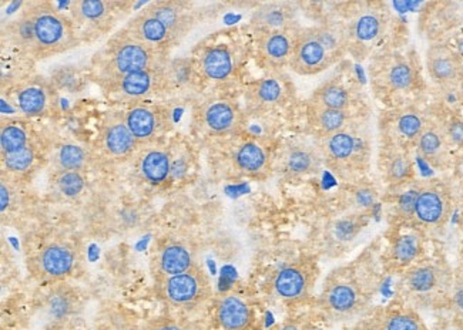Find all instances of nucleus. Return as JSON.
Wrapping results in <instances>:
<instances>
[{
    "instance_id": "obj_10",
    "label": "nucleus",
    "mask_w": 463,
    "mask_h": 330,
    "mask_svg": "<svg viewBox=\"0 0 463 330\" xmlns=\"http://www.w3.org/2000/svg\"><path fill=\"white\" fill-rule=\"evenodd\" d=\"M150 260L156 282L183 274L195 265L192 245L188 240L177 237H165L158 240L151 250Z\"/></svg>"
},
{
    "instance_id": "obj_12",
    "label": "nucleus",
    "mask_w": 463,
    "mask_h": 330,
    "mask_svg": "<svg viewBox=\"0 0 463 330\" xmlns=\"http://www.w3.org/2000/svg\"><path fill=\"white\" fill-rule=\"evenodd\" d=\"M76 265V250L68 240H51L37 250L29 268L42 279L59 280L69 277Z\"/></svg>"
},
{
    "instance_id": "obj_1",
    "label": "nucleus",
    "mask_w": 463,
    "mask_h": 330,
    "mask_svg": "<svg viewBox=\"0 0 463 330\" xmlns=\"http://www.w3.org/2000/svg\"><path fill=\"white\" fill-rule=\"evenodd\" d=\"M378 289V272L373 259L361 255L335 268L326 277L319 304L334 319H353L365 312Z\"/></svg>"
},
{
    "instance_id": "obj_24",
    "label": "nucleus",
    "mask_w": 463,
    "mask_h": 330,
    "mask_svg": "<svg viewBox=\"0 0 463 330\" xmlns=\"http://www.w3.org/2000/svg\"><path fill=\"white\" fill-rule=\"evenodd\" d=\"M74 24L81 29L105 32L111 26V19L116 12V4L105 0H78L71 4Z\"/></svg>"
},
{
    "instance_id": "obj_11",
    "label": "nucleus",
    "mask_w": 463,
    "mask_h": 330,
    "mask_svg": "<svg viewBox=\"0 0 463 330\" xmlns=\"http://www.w3.org/2000/svg\"><path fill=\"white\" fill-rule=\"evenodd\" d=\"M373 83L376 81L383 89L393 93L412 90L420 80L415 57L405 53L385 54L373 67Z\"/></svg>"
},
{
    "instance_id": "obj_26",
    "label": "nucleus",
    "mask_w": 463,
    "mask_h": 330,
    "mask_svg": "<svg viewBox=\"0 0 463 330\" xmlns=\"http://www.w3.org/2000/svg\"><path fill=\"white\" fill-rule=\"evenodd\" d=\"M125 31L143 43L150 44L160 51L165 52V49L175 42L167 27L158 21L157 17L153 16L147 9L133 17Z\"/></svg>"
},
{
    "instance_id": "obj_38",
    "label": "nucleus",
    "mask_w": 463,
    "mask_h": 330,
    "mask_svg": "<svg viewBox=\"0 0 463 330\" xmlns=\"http://www.w3.org/2000/svg\"><path fill=\"white\" fill-rule=\"evenodd\" d=\"M90 154L80 144L64 143L56 150L53 164L56 170L84 171L90 165Z\"/></svg>"
},
{
    "instance_id": "obj_29",
    "label": "nucleus",
    "mask_w": 463,
    "mask_h": 330,
    "mask_svg": "<svg viewBox=\"0 0 463 330\" xmlns=\"http://www.w3.org/2000/svg\"><path fill=\"white\" fill-rule=\"evenodd\" d=\"M215 319L224 330H247L251 327V307L239 295H224L215 306Z\"/></svg>"
},
{
    "instance_id": "obj_35",
    "label": "nucleus",
    "mask_w": 463,
    "mask_h": 330,
    "mask_svg": "<svg viewBox=\"0 0 463 330\" xmlns=\"http://www.w3.org/2000/svg\"><path fill=\"white\" fill-rule=\"evenodd\" d=\"M308 123L319 137L323 138L348 127L353 123V118L351 111L333 110L309 104Z\"/></svg>"
},
{
    "instance_id": "obj_48",
    "label": "nucleus",
    "mask_w": 463,
    "mask_h": 330,
    "mask_svg": "<svg viewBox=\"0 0 463 330\" xmlns=\"http://www.w3.org/2000/svg\"><path fill=\"white\" fill-rule=\"evenodd\" d=\"M64 294L53 295L49 299V307L53 310V314H66L71 310V300L69 297H63Z\"/></svg>"
},
{
    "instance_id": "obj_19",
    "label": "nucleus",
    "mask_w": 463,
    "mask_h": 330,
    "mask_svg": "<svg viewBox=\"0 0 463 330\" xmlns=\"http://www.w3.org/2000/svg\"><path fill=\"white\" fill-rule=\"evenodd\" d=\"M405 225L408 228L392 240L386 254V269L392 272H405L417 264L422 255L425 234L412 225Z\"/></svg>"
},
{
    "instance_id": "obj_40",
    "label": "nucleus",
    "mask_w": 463,
    "mask_h": 330,
    "mask_svg": "<svg viewBox=\"0 0 463 330\" xmlns=\"http://www.w3.org/2000/svg\"><path fill=\"white\" fill-rule=\"evenodd\" d=\"M29 144V136L21 124H6L0 131L2 156H12L24 150Z\"/></svg>"
},
{
    "instance_id": "obj_2",
    "label": "nucleus",
    "mask_w": 463,
    "mask_h": 330,
    "mask_svg": "<svg viewBox=\"0 0 463 330\" xmlns=\"http://www.w3.org/2000/svg\"><path fill=\"white\" fill-rule=\"evenodd\" d=\"M319 154L329 170L354 183L368 171L373 154L371 134L364 124L353 123L338 133L321 138Z\"/></svg>"
},
{
    "instance_id": "obj_20",
    "label": "nucleus",
    "mask_w": 463,
    "mask_h": 330,
    "mask_svg": "<svg viewBox=\"0 0 463 330\" xmlns=\"http://www.w3.org/2000/svg\"><path fill=\"white\" fill-rule=\"evenodd\" d=\"M99 143L101 151L113 160L128 158L138 146L133 134L128 130L125 116L118 114L110 116L101 126Z\"/></svg>"
},
{
    "instance_id": "obj_36",
    "label": "nucleus",
    "mask_w": 463,
    "mask_h": 330,
    "mask_svg": "<svg viewBox=\"0 0 463 330\" xmlns=\"http://www.w3.org/2000/svg\"><path fill=\"white\" fill-rule=\"evenodd\" d=\"M51 90L42 81H29L16 91V106L24 116L36 118L51 106Z\"/></svg>"
},
{
    "instance_id": "obj_8",
    "label": "nucleus",
    "mask_w": 463,
    "mask_h": 330,
    "mask_svg": "<svg viewBox=\"0 0 463 330\" xmlns=\"http://www.w3.org/2000/svg\"><path fill=\"white\" fill-rule=\"evenodd\" d=\"M157 292L163 302L177 309H195L212 297V282L200 265L175 277L157 280Z\"/></svg>"
},
{
    "instance_id": "obj_15",
    "label": "nucleus",
    "mask_w": 463,
    "mask_h": 330,
    "mask_svg": "<svg viewBox=\"0 0 463 330\" xmlns=\"http://www.w3.org/2000/svg\"><path fill=\"white\" fill-rule=\"evenodd\" d=\"M299 31L301 29L297 27L291 31L260 34L257 44L260 63L269 69L272 73H279V71L289 66Z\"/></svg>"
},
{
    "instance_id": "obj_25",
    "label": "nucleus",
    "mask_w": 463,
    "mask_h": 330,
    "mask_svg": "<svg viewBox=\"0 0 463 330\" xmlns=\"http://www.w3.org/2000/svg\"><path fill=\"white\" fill-rule=\"evenodd\" d=\"M296 22V9L284 2L262 5L251 17V26L260 34L297 29Z\"/></svg>"
},
{
    "instance_id": "obj_45",
    "label": "nucleus",
    "mask_w": 463,
    "mask_h": 330,
    "mask_svg": "<svg viewBox=\"0 0 463 330\" xmlns=\"http://www.w3.org/2000/svg\"><path fill=\"white\" fill-rule=\"evenodd\" d=\"M376 197H378L376 190H373L370 185L361 184L358 187L354 188L353 201L355 203V207L361 210V212L366 213V211L371 210L375 205Z\"/></svg>"
},
{
    "instance_id": "obj_5",
    "label": "nucleus",
    "mask_w": 463,
    "mask_h": 330,
    "mask_svg": "<svg viewBox=\"0 0 463 330\" xmlns=\"http://www.w3.org/2000/svg\"><path fill=\"white\" fill-rule=\"evenodd\" d=\"M31 16L34 33V54L52 56L63 53L78 44V33L73 22L52 4H36L26 11Z\"/></svg>"
},
{
    "instance_id": "obj_14",
    "label": "nucleus",
    "mask_w": 463,
    "mask_h": 330,
    "mask_svg": "<svg viewBox=\"0 0 463 330\" xmlns=\"http://www.w3.org/2000/svg\"><path fill=\"white\" fill-rule=\"evenodd\" d=\"M165 83V66H156L147 71H136L118 80L105 84L106 91L126 99V100H143L162 90Z\"/></svg>"
},
{
    "instance_id": "obj_33",
    "label": "nucleus",
    "mask_w": 463,
    "mask_h": 330,
    "mask_svg": "<svg viewBox=\"0 0 463 330\" xmlns=\"http://www.w3.org/2000/svg\"><path fill=\"white\" fill-rule=\"evenodd\" d=\"M137 171L150 185H162L172 173V157L163 148H148L138 157Z\"/></svg>"
},
{
    "instance_id": "obj_28",
    "label": "nucleus",
    "mask_w": 463,
    "mask_h": 330,
    "mask_svg": "<svg viewBox=\"0 0 463 330\" xmlns=\"http://www.w3.org/2000/svg\"><path fill=\"white\" fill-rule=\"evenodd\" d=\"M153 16L162 22L175 41L184 36L192 27V14L187 4L178 0H160L146 7Z\"/></svg>"
},
{
    "instance_id": "obj_23",
    "label": "nucleus",
    "mask_w": 463,
    "mask_h": 330,
    "mask_svg": "<svg viewBox=\"0 0 463 330\" xmlns=\"http://www.w3.org/2000/svg\"><path fill=\"white\" fill-rule=\"evenodd\" d=\"M415 147L420 157L430 164L432 167L440 168L447 165L452 146L443 124L430 120L415 143Z\"/></svg>"
},
{
    "instance_id": "obj_51",
    "label": "nucleus",
    "mask_w": 463,
    "mask_h": 330,
    "mask_svg": "<svg viewBox=\"0 0 463 330\" xmlns=\"http://www.w3.org/2000/svg\"><path fill=\"white\" fill-rule=\"evenodd\" d=\"M272 330H306V327H304V325L299 324V322H286V324L279 325V326Z\"/></svg>"
},
{
    "instance_id": "obj_37",
    "label": "nucleus",
    "mask_w": 463,
    "mask_h": 330,
    "mask_svg": "<svg viewBox=\"0 0 463 330\" xmlns=\"http://www.w3.org/2000/svg\"><path fill=\"white\" fill-rule=\"evenodd\" d=\"M309 104L314 106L326 107L333 110L351 111L353 108V94L348 87L339 81H328L314 91Z\"/></svg>"
},
{
    "instance_id": "obj_39",
    "label": "nucleus",
    "mask_w": 463,
    "mask_h": 330,
    "mask_svg": "<svg viewBox=\"0 0 463 330\" xmlns=\"http://www.w3.org/2000/svg\"><path fill=\"white\" fill-rule=\"evenodd\" d=\"M53 190L63 198H76L86 188V177L80 171L56 170L52 178Z\"/></svg>"
},
{
    "instance_id": "obj_31",
    "label": "nucleus",
    "mask_w": 463,
    "mask_h": 330,
    "mask_svg": "<svg viewBox=\"0 0 463 330\" xmlns=\"http://www.w3.org/2000/svg\"><path fill=\"white\" fill-rule=\"evenodd\" d=\"M370 330H428V327L413 307L391 306L373 317Z\"/></svg>"
},
{
    "instance_id": "obj_30",
    "label": "nucleus",
    "mask_w": 463,
    "mask_h": 330,
    "mask_svg": "<svg viewBox=\"0 0 463 330\" xmlns=\"http://www.w3.org/2000/svg\"><path fill=\"white\" fill-rule=\"evenodd\" d=\"M234 164L237 170L251 178H264L269 173V156L259 141L249 140L235 150Z\"/></svg>"
},
{
    "instance_id": "obj_47",
    "label": "nucleus",
    "mask_w": 463,
    "mask_h": 330,
    "mask_svg": "<svg viewBox=\"0 0 463 330\" xmlns=\"http://www.w3.org/2000/svg\"><path fill=\"white\" fill-rule=\"evenodd\" d=\"M443 127L447 131V136L452 147L453 146L463 144V121L452 120L447 126L443 124Z\"/></svg>"
},
{
    "instance_id": "obj_44",
    "label": "nucleus",
    "mask_w": 463,
    "mask_h": 330,
    "mask_svg": "<svg viewBox=\"0 0 463 330\" xmlns=\"http://www.w3.org/2000/svg\"><path fill=\"white\" fill-rule=\"evenodd\" d=\"M12 33L19 46L29 47L32 53H34L33 24H32L31 16L27 12L22 14L21 19L14 22Z\"/></svg>"
},
{
    "instance_id": "obj_46",
    "label": "nucleus",
    "mask_w": 463,
    "mask_h": 330,
    "mask_svg": "<svg viewBox=\"0 0 463 330\" xmlns=\"http://www.w3.org/2000/svg\"><path fill=\"white\" fill-rule=\"evenodd\" d=\"M448 307L452 310L455 316L463 319V274H455V278H453Z\"/></svg>"
},
{
    "instance_id": "obj_4",
    "label": "nucleus",
    "mask_w": 463,
    "mask_h": 330,
    "mask_svg": "<svg viewBox=\"0 0 463 330\" xmlns=\"http://www.w3.org/2000/svg\"><path fill=\"white\" fill-rule=\"evenodd\" d=\"M453 278V270L443 260H418L403 272L400 292L412 306L448 307Z\"/></svg>"
},
{
    "instance_id": "obj_32",
    "label": "nucleus",
    "mask_w": 463,
    "mask_h": 330,
    "mask_svg": "<svg viewBox=\"0 0 463 330\" xmlns=\"http://www.w3.org/2000/svg\"><path fill=\"white\" fill-rule=\"evenodd\" d=\"M323 164L319 151L306 146H294L288 148L281 158L282 171L292 178L316 174Z\"/></svg>"
},
{
    "instance_id": "obj_17",
    "label": "nucleus",
    "mask_w": 463,
    "mask_h": 330,
    "mask_svg": "<svg viewBox=\"0 0 463 330\" xmlns=\"http://www.w3.org/2000/svg\"><path fill=\"white\" fill-rule=\"evenodd\" d=\"M125 121L140 146L155 141L165 131L167 116L160 107L137 104L126 111Z\"/></svg>"
},
{
    "instance_id": "obj_7",
    "label": "nucleus",
    "mask_w": 463,
    "mask_h": 330,
    "mask_svg": "<svg viewBox=\"0 0 463 330\" xmlns=\"http://www.w3.org/2000/svg\"><path fill=\"white\" fill-rule=\"evenodd\" d=\"M453 212V193L449 184L442 180L420 183L417 203L410 224L423 234L442 230Z\"/></svg>"
},
{
    "instance_id": "obj_6",
    "label": "nucleus",
    "mask_w": 463,
    "mask_h": 330,
    "mask_svg": "<svg viewBox=\"0 0 463 330\" xmlns=\"http://www.w3.org/2000/svg\"><path fill=\"white\" fill-rule=\"evenodd\" d=\"M348 52L356 59L368 56L385 36L390 14L383 5L361 4L353 7L348 24H343Z\"/></svg>"
},
{
    "instance_id": "obj_50",
    "label": "nucleus",
    "mask_w": 463,
    "mask_h": 330,
    "mask_svg": "<svg viewBox=\"0 0 463 330\" xmlns=\"http://www.w3.org/2000/svg\"><path fill=\"white\" fill-rule=\"evenodd\" d=\"M0 195H2V201H0V210H2V212H5V211L7 210V207L11 205V200H12V190L9 185H7L6 181H2V185H0Z\"/></svg>"
},
{
    "instance_id": "obj_49",
    "label": "nucleus",
    "mask_w": 463,
    "mask_h": 330,
    "mask_svg": "<svg viewBox=\"0 0 463 330\" xmlns=\"http://www.w3.org/2000/svg\"><path fill=\"white\" fill-rule=\"evenodd\" d=\"M435 330H463V319L455 315L450 317H443L435 326Z\"/></svg>"
},
{
    "instance_id": "obj_42",
    "label": "nucleus",
    "mask_w": 463,
    "mask_h": 330,
    "mask_svg": "<svg viewBox=\"0 0 463 330\" xmlns=\"http://www.w3.org/2000/svg\"><path fill=\"white\" fill-rule=\"evenodd\" d=\"M34 160H36V153L32 146H27L24 150L19 153L12 154V156H5L4 165L9 173L24 174L26 171L33 167Z\"/></svg>"
},
{
    "instance_id": "obj_52",
    "label": "nucleus",
    "mask_w": 463,
    "mask_h": 330,
    "mask_svg": "<svg viewBox=\"0 0 463 330\" xmlns=\"http://www.w3.org/2000/svg\"><path fill=\"white\" fill-rule=\"evenodd\" d=\"M460 255H462V259H463V244H462V250H460Z\"/></svg>"
},
{
    "instance_id": "obj_18",
    "label": "nucleus",
    "mask_w": 463,
    "mask_h": 330,
    "mask_svg": "<svg viewBox=\"0 0 463 330\" xmlns=\"http://www.w3.org/2000/svg\"><path fill=\"white\" fill-rule=\"evenodd\" d=\"M381 173L390 187H405L413 183L415 167L408 148L392 143L383 144L380 157Z\"/></svg>"
},
{
    "instance_id": "obj_41",
    "label": "nucleus",
    "mask_w": 463,
    "mask_h": 330,
    "mask_svg": "<svg viewBox=\"0 0 463 330\" xmlns=\"http://www.w3.org/2000/svg\"><path fill=\"white\" fill-rule=\"evenodd\" d=\"M418 191H420V183L413 181L398 197L395 205V218L400 221L401 224H410L411 220H412Z\"/></svg>"
},
{
    "instance_id": "obj_13",
    "label": "nucleus",
    "mask_w": 463,
    "mask_h": 330,
    "mask_svg": "<svg viewBox=\"0 0 463 330\" xmlns=\"http://www.w3.org/2000/svg\"><path fill=\"white\" fill-rule=\"evenodd\" d=\"M335 61H338L314 36L311 29L299 31L294 52H292L291 61H289L292 71H296L299 76H316V74L323 73Z\"/></svg>"
},
{
    "instance_id": "obj_16",
    "label": "nucleus",
    "mask_w": 463,
    "mask_h": 330,
    "mask_svg": "<svg viewBox=\"0 0 463 330\" xmlns=\"http://www.w3.org/2000/svg\"><path fill=\"white\" fill-rule=\"evenodd\" d=\"M427 71L438 86L455 87L463 79L462 59L448 44L433 43L427 52Z\"/></svg>"
},
{
    "instance_id": "obj_21",
    "label": "nucleus",
    "mask_w": 463,
    "mask_h": 330,
    "mask_svg": "<svg viewBox=\"0 0 463 330\" xmlns=\"http://www.w3.org/2000/svg\"><path fill=\"white\" fill-rule=\"evenodd\" d=\"M291 94L292 86L288 79L282 74L272 73L250 86L247 100L255 108L269 110L287 103Z\"/></svg>"
},
{
    "instance_id": "obj_22",
    "label": "nucleus",
    "mask_w": 463,
    "mask_h": 330,
    "mask_svg": "<svg viewBox=\"0 0 463 330\" xmlns=\"http://www.w3.org/2000/svg\"><path fill=\"white\" fill-rule=\"evenodd\" d=\"M428 121L430 118L422 111L412 107L398 111L393 114L390 126H385V143L396 144L405 148L408 144L415 146Z\"/></svg>"
},
{
    "instance_id": "obj_43",
    "label": "nucleus",
    "mask_w": 463,
    "mask_h": 330,
    "mask_svg": "<svg viewBox=\"0 0 463 330\" xmlns=\"http://www.w3.org/2000/svg\"><path fill=\"white\" fill-rule=\"evenodd\" d=\"M141 330H204L200 325L184 317L160 316L150 320Z\"/></svg>"
},
{
    "instance_id": "obj_9",
    "label": "nucleus",
    "mask_w": 463,
    "mask_h": 330,
    "mask_svg": "<svg viewBox=\"0 0 463 330\" xmlns=\"http://www.w3.org/2000/svg\"><path fill=\"white\" fill-rule=\"evenodd\" d=\"M319 267L314 257L292 260L277 270L271 279L272 294L287 302L306 299L313 292L318 278Z\"/></svg>"
},
{
    "instance_id": "obj_27",
    "label": "nucleus",
    "mask_w": 463,
    "mask_h": 330,
    "mask_svg": "<svg viewBox=\"0 0 463 330\" xmlns=\"http://www.w3.org/2000/svg\"><path fill=\"white\" fill-rule=\"evenodd\" d=\"M203 123L214 134H230L242 127L241 110L229 100H217L207 104L203 110Z\"/></svg>"
},
{
    "instance_id": "obj_34",
    "label": "nucleus",
    "mask_w": 463,
    "mask_h": 330,
    "mask_svg": "<svg viewBox=\"0 0 463 330\" xmlns=\"http://www.w3.org/2000/svg\"><path fill=\"white\" fill-rule=\"evenodd\" d=\"M200 71L209 80L222 81L234 71V57L229 46L215 44L200 57Z\"/></svg>"
},
{
    "instance_id": "obj_3",
    "label": "nucleus",
    "mask_w": 463,
    "mask_h": 330,
    "mask_svg": "<svg viewBox=\"0 0 463 330\" xmlns=\"http://www.w3.org/2000/svg\"><path fill=\"white\" fill-rule=\"evenodd\" d=\"M99 63V81L101 86L118 80L121 77L165 66V52L143 43L123 31L109 42Z\"/></svg>"
}]
</instances>
